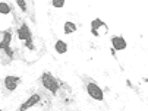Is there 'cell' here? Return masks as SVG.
<instances>
[{
	"label": "cell",
	"mask_w": 148,
	"mask_h": 111,
	"mask_svg": "<svg viewBox=\"0 0 148 111\" xmlns=\"http://www.w3.org/2000/svg\"><path fill=\"white\" fill-rule=\"evenodd\" d=\"M41 83H43V86L46 88L47 91H50L53 95H56L60 91V82L49 72L41 75Z\"/></svg>",
	"instance_id": "1"
},
{
	"label": "cell",
	"mask_w": 148,
	"mask_h": 111,
	"mask_svg": "<svg viewBox=\"0 0 148 111\" xmlns=\"http://www.w3.org/2000/svg\"><path fill=\"white\" fill-rule=\"evenodd\" d=\"M10 41H12V31L6 29L0 32V50H3L8 56H13V51L10 50Z\"/></svg>",
	"instance_id": "2"
},
{
	"label": "cell",
	"mask_w": 148,
	"mask_h": 111,
	"mask_svg": "<svg viewBox=\"0 0 148 111\" xmlns=\"http://www.w3.org/2000/svg\"><path fill=\"white\" fill-rule=\"evenodd\" d=\"M85 89H87V94L92 99H95V101H104V91L101 89V88L95 82H88Z\"/></svg>",
	"instance_id": "3"
},
{
	"label": "cell",
	"mask_w": 148,
	"mask_h": 111,
	"mask_svg": "<svg viewBox=\"0 0 148 111\" xmlns=\"http://www.w3.org/2000/svg\"><path fill=\"white\" fill-rule=\"evenodd\" d=\"M107 31H109L107 25H106L101 19L97 18L91 22V32H92L94 37H98L100 34H107Z\"/></svg>",
	"instance_id": "4"
},
{
	"label": "cell",
	"mask_w": 148,
	"mask_h": 111,
	"mask_svg": "<svg viewBox=\"0 0 148 111\" xmlns=\"http://www.w3.org/2000/svg\"><path fill=\"white\" fill-rule=\"evenodd\" d=\"M3 83H5V88H6V89H8L9 92H13V91H16V88H18V86H19V83H21V78L9 75V76H6V78H5Z\"/></svg>",
	"instance_id": "5"
},
{
	"label": "cell",
	"mask_w": 148,
	"mask_h": 111,
	"mask_svg": "<svg viewBox=\"0 0 148 111\" xmlns=\"http://www.w3.org/2000/svg\"><path fill=\"white\" fill-rule=\"evenodd\" d=\"M110 42H112V47H113V50H117V51L126 50V47H128V42H126V39H125L123 37H120V35L112 37Z\"/></svg>",
	"instance_id": "6"
},
{
	"label": "cell",
	"mask_w": 148,
	"mask_h": 111,
	"mask_svg": "<svg viewBox=\"0 0 148 111\" xmlns=\"http://www.w3.org/2000/svg\"><path fill=\"white\" fill-rule=\"evenodd\" d=\"M41 101V95L40 94H32L22 105L19 107V111H27L28 108H31V107H34V105H37L38 102Z\"/></svg>",
	"instance_id": "7"
},
{
	"label": "cell",
	"mask_w": 148,
	"mask_h": 111,
	"mask_svg": "<svg viewBox=\"0 0 148 111\" xmlns=\"http://www.w3.org/2000/svg\"><path fill=\"white\" fill-rule=\"evenodd\" d=\"M18 38L21 41H29V39H32V34H31L29 27L27 24L19 27V29H18Z\"/></svg>",
	"instance_id": "8"
},
{
	"label": "cell",
	"mask_w": 148,
	"mask_h": 111,
	"mask_svg": "<svg viewBox=\"0 0 148 111\" xmlns=\"http://www.w3.org/2000/svg\"><path fill=\"white\" fill-rule=\"evenodd\" d=\"M54 50L57 54H66L68 53V44L63 39H57L54 44Z\"/></svg>",
	"instance_id": "9"
},
{
	"label": "cell",
	"mask_w": 148,
	"mask_h": 111,
	"mask_svg": "<svg viewBox=\"0 0 148 111\" xmlns=\"http://www.w3.org/2000/svg\"><path fill=\"white\" fill-rule=\"evenodd\" d=\"M63 29H65V34H73V32H76V25L73 22L68 20L66 24L63 25Z\"/></svg>",
	"instance_id": "10"
},
{
	"label": "cell",
	"mask_w": 148,
	"mask_h": 111,
	"mask_svg": "<svg viewBox=\"0 0 148 111\" xmlns=\"http://www.w3.org/2000/svg\"><path fill=\"white\" fill-rule=\"evenodd\" d=\"M10 12H12V7H10L9 3L0 2V13H2V15H9Z\"/></svg>",
	"instance_id": "11"
},
{
	"label": "cell",
	"mask_w": 148,
	"mask_h": 111,
	"mask_svg": "<svg viewBox=\"0 0 148 111\" xmlns=\"http://www.w3.org/2000/svg\"><path fill=\"white\" fill-rule=\"evenodd\" d=\"M51 5L56 9H62L63 6H65V0H51Z\"/></svg>",
	"instance_id": "12"
},
{
	"label": "cell",
	"mask_w": 148,
	"mask_h": 111,
	"mask_svg": "<svg viewBox=\"0 0 148 111\" xmlns=\"http://www.w3.org/2000/svg\"><path fill=\"white\" fill-rule=\"evenodd\" d=\"M16 3L18 6L22 9V12H27V3H25V0H16Z\"/></svg>",
	"instance_id": "13"
},
{
	"label": "cell",
	"mask_w": 148,
	"mask_h": 111,
	"mask_svg": "<svg viewBox=\"0 0 148 111\" xmlns=\"http://www.w3.org/2000/svg\"><path fill=\"white\" fill-rule=\"evenodd\" d=\"M27 42V48H29V50H34V42H32V39H29V41H25Z\"/></svg>",
	"instance_id": "14"
},
{
	"label": "cell",
	"mask_w": 148,
	"mask_h": 111,
	"mask_svg": "<svg viewBox=\"0 0 148 111\" xmlns=\"http://www.w3.org/2000/svg\"><path fill=\"white\" fill-rule=\"evenodd\" d=\"M0 111H3V110H0Z\"/></svg>",
	"instance_id": "15"
}]
</instances>
